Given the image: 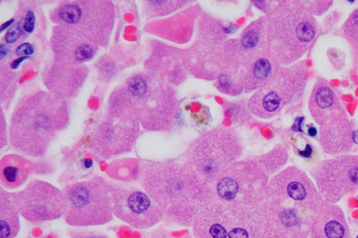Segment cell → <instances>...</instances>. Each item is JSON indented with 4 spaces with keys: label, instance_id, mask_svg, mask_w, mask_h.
I'll use <instances>...</instances> for the list:
<instances>
[{
    "label": "cell",
    "instance_id": "obj_4",
    "mask_svg": "<svg viewBox=\"0 0 358 238\" xmlns=\"http://www.w3.org/2000/svg\"><path fill=\"white\" fill-rule=\"evenodd\" d=\"M112 99L111 108L132 115L150 130H167L177 115L173 91L150 74L131 76Z\"/></svg>",
    "mask_w": 358,
    "mask_h": 238
},
{
    "label": "cell",
    "instance_id": "obj_19",
    "mask_svg": "<svg viewBox=\"0 0 358 238\" xmlns=\"http://www.w3.org/2000/svg\"><path fill=\"white\" fill-rule=\"evenodd\" d=\"M78 64L63 62L60 61L59 65L52 66L47 76H57L59 81L49 86L53 92L63 95L73 94L78 91L86 77V71Z\"/></svg>",
    "mask_w": 358,
    "mask_h": 238
},
{
    "label": "cell",
    "instance_id": "obj_24",
    "mask_svg": "<svg viewBox=\"0 0 358 238\" xmlns=\"http://www.w3.org/2000/svg\"><path fill=\"white\" fill-rule=\"evenodd\" d=\"M69 238H108L97 231H69Z\"/></svg>",
    "mask_w": 358,
    "mask_h": 238
},
{
    "label": "cell",
    "instance_id": "obj_15",
    "mask_svg": "<svg viewBox=\"0 0 358 238\" xmlns=\"http://www.w3.org/2000/svg\"><path fill=\"white\" fill-rule=\"evenodd\" d=\"M114 216L137 230L155 227L163 218L161 209L145 192L108 183Z\"/></svg>",
    "mask_w": 358,
    "mask_h": 238
},
{
    "label": "cell",
    "instance_id": "obj_11",
    "mask_svg": "<svg viewBox=\"0 0 358 238\" xmlns=\"http://www.w3.org/2000/svg\"><path fill=\"white\" fill-rule=\"evenodd\" d=\"M138 124L132 115L111 108L108 117L92 134L90 149L103 160L130 152L138 137Z\"/></svg>",
    "mask_w": 358,
    "mask_h": 238
},
{
    "label": "cell",
    "instance_id": "obj_1",
    "mask_svg": "<svg viewBox=\"0 0 358 238\" xmlns=\"http://www.w3.org/2000/svg\"><path fill=\"white\" fill-rule=\"evenodd\" d=\"M305 173L289 168L268 183L261 204V238H308L325 204Z\"/></svg>",
    "mask_w": 358,
    "mask_h": 238
},
{
    "label": "cell",
    "instance_id": "obj_5",
    "mask_svg": "<svg viewBox=\"0 0 358 238\" xmlns=\"http://www.w3.org/2000/svg\"><path fill=\"white\" fill-rule=\"evenodd\" d=\"M266 51L273 62L289 65L308 50L315 40V18L296 3L286 2L273 9L265 19Z\"/></svg>",
    "mask_w": 358,
    "mask_h": 238
},
{
    "label": "cell",
    "instance_id": "obj_20",
    "mask_svg": "<svg viewBox=\"0 0 358 238\" xmlns=\"http://www.w3.org/2000/svg\"><path fill=\"white\" fill-rule=\"evenodd\" d=\"M20 230V214L4 189L0 191V238H15Z\"/></svg>",
    "mask_w": 358,
    "mask_h": 238
},
{
    "label": "cell",
    "instance_id": "obj_3",
    "mask_svg": "<svg viewBox=\"0 0 358 238\" xmlns=\"http://www.w3.org/2000/svg\"><path fill=\"white\" fill-rule=\"evenodd\" d=\"M67 122L69 112L62 98L35 92L19 102L13 114L11 146L25 155L43 157Z\"/></svg>",
    "mask_w": 358,
    "mask_h": 238
},
{
    "label": "cell",
    "instance_id": "obj_12",
    "mask_svg": "<svg viewBox=\"0 0 358 238\" xmlns=\"http://www.w3.org/2000/svg\"><path fill=\"white\" fill-rule=\"evenodd\" d=\"M305 85L303 71L296 67L275 71L250 99L249 107L258 117L273 118L303 91Z\"/></svg>",
    "mask_w": 358,
    "mask_h": 238
},
{
    "label": "cell",
    "instance_id": "obj_9",
    "mask_svg": "<svg viewBox=\"0 0 358 238\" xmlns=\"http://www.w3.org/2000/svg\"><path fill=\"white\" fill-rule=\"evenodd\" d=\"M241 154V144L232 131L215 130L192 144L185 162L210 188L220 174L235 163Z\"/></svg>",
    "mask_w": 358,
    "mask_h": 238
},
{
    "label": "cell",
    "instance_id": "obj_2",
    "mask_svg": "<svg viewBox=\"0 0 358 238\" xmlns=\"http://www.w3.org/2000/svg\"><path fill=\"white\" fill-rule=\"evenodd\" d=\"M140 180L164 218L180 226L193 225L198 214L213 201L212 188L185 162L148 164Z\"/></svg>",
    "mask_w": 358,
    "mask_h": 238
},
{
    "label": "cell",
    "instance_id": "obj_7",
    "mask_svg": "<svg viewBox=\"0 0 358 238\" xmlns=\"http://www.w3.org/2000/svg\"><path fill=\"white\" fill-rule=\"evenodd\" d=\"M310 108L321 125L322 147L330 154L348 153L354 144V130L346 111L331 87L319 82L313 89Z\"/></svg>",
    "mask_w": 358,
    "mask_h": 238
},
{
    "label": "cell",
    "instance_id": "obj_25",
    "mask_svg": "<svg viewBox=\"0 0 358 238\" xmlns=\"http://www.w3.org/2000/svg\"><path fill=\"white\" fill-rule=\"evenodd\" d=\"M22 25H24V30L25 34H31L34 31L35 24H36V18L33 11H29L22 19Z\"/></svg>",
    "mask_w": 358,
    "mask_h": 238
},
{
    "label": "cell",
    "instance_id": "obj_16",
    "mask_svg": "<svg viewBox=\"0 0 358 238\" xmlns=\"http://www.w3.org/2000/svg\"><path fill=\"white\" fill-rule=\"evenodd\" d=\"M316 188L324 200L335 204L358 189V156L326 160L313 170Z\"/></svg>",
    "mask_w": 358,
    "mask_h": 238
},
{
    "label": "cell",
    "instance_id": "obj_18",
    "mask_svg": "<svg viewBox=\"0 0 358 238\" xmlns=\"http://www.w3.org/2000/svg\"><path fill=\"white\" fill-rule=\"evenodd\" d=\"M46 167L31 162L17 154H9L3 157L0 162V180L2 185L8 189L20 188L27 181L30 174L43 173Z\"/></svg>",
    "mask_w": 358,
    "mask_h": 238
},
{
    "label": "cell",
    "instance_id": "obj_23",
    "mask_svg": "<svg viewBox=\"0 0 358 238\" xmlns=\"http://www.w3.org/2000/svg\"><path fill=\"white\" fill-rule=\"evenodd\" d=\"M24 34V25H22V22L21 20L17 25H15V27H13L10 31H8V33H6L5 37L6 43H14Z\"/></svg>",
    "mask_w": 358,
    "mask_h": 238
},
{
    "label": "cell",
    "instance_id": "obj_14",
    "mask_svg": "<svg viewBox=\"0 0 358 238\" xmlns=\"http://www.w3.org/2000/svg\"><path fill=\"white\" fill-rule=\"evenodd\" d=\"M103 2L65 3L57 9L56 21L76 36L99 47V43L107 38L113 19L111 15L101 18L112 12L108 8L110 2L101 10Z\"/></svg>",
    "mask_w": 358,
    "mask_h": 238
},
{
    "label": "cell",
    "instance_id": "obj_21",
    "mask_svg": "<svg viewBox=\"0 0 358 238\" xmlns=\"http://www.w3.org/2000/svg\"><path fill=\"white\" fill-rule=\"evenodd\" d=\"M129 162L124 164L123 167L118 164H111L110 166V176L118 180H134L140 178V167L138 162H134L129 168Z\"/></svg>",
    "mask_w": 358,
    "mask_h": 238
},
{
    "label": "cell",
    "instance_id": "obj_22",
    "mask_svg": "<svg viewBox=\"0 0 358 238\" xmlns=\"http://www.w3.org/2000/svg\"><path fill=\"white\" fill-rule=\"evenodd\" d=\"M343 31L350 40L358 44V8L350 15L345 22Z\"/></svg>",
    "mask_w": 358,
    "mask_h": 238
},
{
    "label": "cell",
    "instance_id": "obj_28",
    "mask_svg": "<svg viewBox=\"0 0 358 238\" xmlns=\"http://www.w3.org/2000/svg\"><path fill=\"white\" fill-rule=\"evenodd\" d=\"M357 238H358V234H357Z\"/></svg>",
    "mask_w": 358,
    "mask_h": 238
},
{
    "label": "cell",
    "instance_id": "obj_6",
    "mask_svg": "<svg viewBox=\"0 0 358 238\" xmlns=\"http://www.w3.org/2000/svg\"><path fill=\"white\" fill-rule=\"evenodd\" d=\"M196 238H261V206H232L213 201L193 222Z\"/></svg>",
    "mask_w": 358,
    "mask_h": 238
},
{
    "label": "cell",
    "instance_id": "obj_13",
    "mask_svg": "<svg viewBox=\"0 0 358 238\" xmlns=\"http://www.w3.org/2000/svg\"><path fill=\"white\" fill-rule=\"evenodd\" d=\"M11 197L21 216L31 223L59 220L69 208L65 192L41 180H34Z\"/></svg>",
    "mask_w": 358,
    "mask_h": 238
},
{
    "label": "cell",
    "instance_id": "obj_10",
    "mask_svg": "<svg viewBox=\"0 0 358 238\" xmlns=\"http://www.w3.org/2000/svg\"><path fill=\"white\" fill-rule=\"evenodd\" d=\"M213 185L215 186L212 189L213 201L226 205L258 207L266 195L268 178L255 162H236L224 170Z\"/></svg>",
    "mask_w": 358,
    "mask_h": 238
},
{
    "label": "cell",
    "instance_id": "obj_8",
    "mask_svg": "<svg viewBox=\"0 0 358 238\" xmlns=\"http://www.w3.org/2000/svg\"><path fill=\"white\" fill-rule=\"evenodd\" d=\"M69 208L65 221L72 227L101 226L113 220L108 183L97 176L87 181L73 183L63 190Z\"/></svg>",
    "mask_w": 358,
    "mask_h": 238
},
{
    "label": "cell",
    "instance_id": "obj_17",
    "mask_svg": "<svg viewBox=\"0 0 358 238\" xmlns=\"http://www.w3.org/2000/svg\"><path fill=\"white\" fill-rule=\"evenodd\" d=\"M311 238H351L350 227L341 208L326 202L313 221Z\"/></svg>",
    "mask_w": 358,
    "mask_h": 238
},
{
    "label": "cell",
    "instance_id": "obj_27",
    "mask_svg": "<svg viewBox=\"0 0 358 238\" xmlns=\"http://www.w3.org/2000/svg\"><path fill=\"white\" fill-rule=\"evenodd\" d=\"M353 139H354V144H358V131L354 132Z\"/></svg>",
    "mask_w": 358,
    "mask_h": 238
},
{
    "label": "cell",
    "instance_id": "obj_26",
    "mask_svg": "<svg viewBox=\"0 0 358 238\" xmlns=\"http://www.w3.org/2000/svg\"><path fill=\"white\" fill-rule=\"evenodd\" d=\"M34 47L31 44L22 43L15 50V54L19 57H29L34 53Z\"/></svg>",
    "mask_w": 358,
    "mask_h": 238
}]
</instances>
